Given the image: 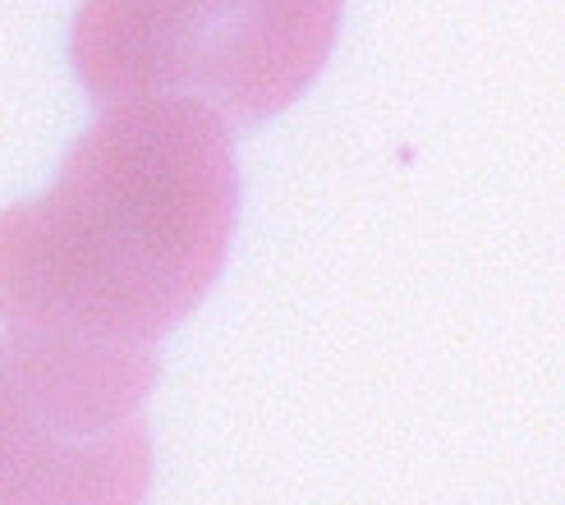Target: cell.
Listing matches in <instances>:
<instances>
[{
	"label": "cell",
	"mask_w": 565,
	"mask_h": 505,
	"mask_svg": "<svg viewBox=\"0 0 565 505\" xmlns=\"http://www.w3.org/2000/svg\"><path fill=\"white\" fill-rule=\"evenodd\" d=\"M239 216L231 129L184 97L110 101L61 180L0 212V318L157 345L207 299Z\"/></svg>",
	"instance_id": "cell-1"
},
{
	"label": "cell",
	"mask_w": 565,
	"mask_h": 505,
	"mask_svg": "<svg viewBox=\"0 0 565 505\" xmlns=\"http://www.w3.org/2000/svg\"><path fill=\"white\" fill-rule=\"evenodd\" d=\"M335 28L341 0H83L70 61L106 106L184 97L263 125L322 74Z\"/></svg>",
	"instance_id": "cell-2"
},
{
	"label": "cell",
	"mask_w": 565,
	"mask_h": 505,
	"mask_svg": "<svg viewBox=\"0 0 565 505\" xmlns=\"http://www.w3.org/2000/svg\"><path fill=\"white\" fill-rule=\"evenodd\" d=\"M157 345L0 335V505H143Z\"/></svg>",
	"instance_id": "cell-3"
}]
</instances>
